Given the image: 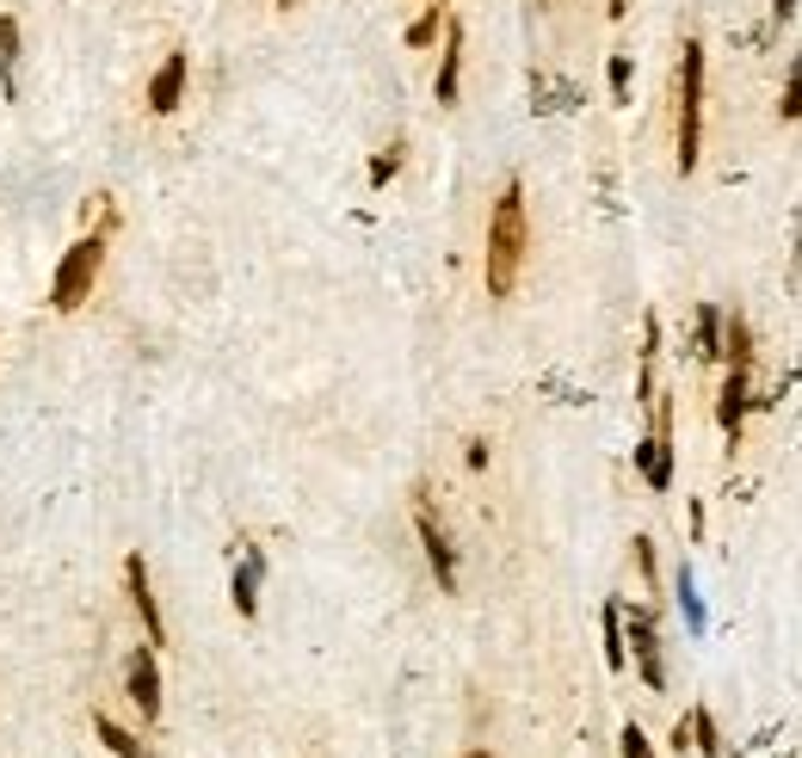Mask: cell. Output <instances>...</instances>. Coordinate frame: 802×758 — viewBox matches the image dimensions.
<instances>
[{
  "instance_id": "cell-12",
  "label": "cell",
  "mask_w": 802,
  "mask_h": 758,
  "mask_svg": "<svg viewBox=\"0 0 802 758\" xmlns=\"http://www.w3.org/2000/svg\"><path fill=\"white\" fill-rule=\"evenodd\" d=\"M19 50H26V38H19V19L0 13V93L19 99Z\"/></svg>"
},
{
  "instance_id": "cell-5",
  "label": "cell",
  "mask_w": 802,
  "mask_h": 758,
  "mask_svg": "<svg viewBox=\"0 0 802 758\" xmlns=\"http://www.w3.org/2000/svg\"><path fill=\"white\" fill-rule=\"evenodd\" d=\"M624 648L636 653V672L648 691H667V660H661V629H655V611L648 604H636V611H624Z\"/></svg>"
},
{
  "instance_id": "cell-13",
  "label": "cell",
  "mask_w": 802,
  "mask_h": 758,
  "mask_svg": "<svg viewBox=\"0 0 802 758\" xmlns=\"http://www.w3.org/2000/svg\"><path fill=\"white\" fill-rule=\"evenodd\" d=\"M722 364H747V371H753V327H747L741 308L722 315Z\"/></svg>"
},
{
  "instance_id": "cell-4",
  "label": "cell",
  "mask_w": 802,
  "mask_h": 758,
  "mask_svg": "<svg viewBox=\"0 0 802 758\" xmlns=\"http://www.w3.org/2000/svg\"><path fill=\"white\" fill-rule=\"evenodd\" d=\"M414 531H420V549H427V568L439 580V592H457V543L444 531L439 505H432V488H414Z\"/></svg>"
},
{
  "instance_id": "cell-27",
  "label": "cell",
  "mask_w": 802,
  "mask_h": 758,
  "mask_svg": "<svg viewBox=\"0 0 802 758\" xmlns=\"http://www.w3.org/2000/svg\"><path fill=\"white\" fill-rule=\"evenodd\" d=\"M667 746H673V752H692V721H679V728H673V740H667Z\"/></svg>"
},
{
  "instance_id": "cell-20",
  "label": "cell",
  "mask_w": 802,
  "mask_h": 758,
  "mask_svg": "<svg viewBox=\"0 0 802 758\" xmlns=\"http://www.w3.org/2000/svg\"><path fill=\"white\" fill-rule=\"evenodd\" d=\"M777 118H784V124L802 118V50H796V62H790V75H784V99H777Z\"/></svg>"
},
{
  "instance_id": "cell-1",
  "label": "cell",
  "mask_w": 802,
  "mask_h": 758,
  "mask_svg": "<svg viewBox=\"0 0 802 758\" xmlns=\"http://www.w3.org/2000/svg\"><path fill=\"white\" fill-rule=\"evenodd\" d=\"M525 247H531V223H525V186L507 179L495 198V216H488V259H481V278H488V296H512L525 272Z\"/></svg>"
},
{
  "instance_id": "cell-29",
  "label": "cell",
  "mask_w": 802,
  "mask_h": 758,
  "mask_svg": "<svg viewBox=\"0 0 802 758\" xmlns=\"http://www.w3.org/2000/svg\"><path fill=\"white\" fill-rule=\"evenodd\" d=\"M278 7H284V13H291V7H296V0H278Z\"/></svg>"
},
{
  "instance_id": "cell-8",
  "label": "cell",
  "mask_w": 802,
  "mask_h": 758,
  "mask_svg": "<svg viewBox=\"0 0 802 758\" xmlns=\"http://www.w3.org/2000/svg\"><path fill=\"white\" fill-rule=\"evenodd\" d=\"M124 685H130V703L143 721H160V666H155V648H130L124 653Z\"/></svg>"
},
{
  "instance_id": "cell-21",
  "label": "cell",
  "mask_w": 802,
  "mask_h": 758,
  "mask_svg": "<svg viewBox=\"0 0 802 758\" xmlns=\"http://www.w3.org/2000/svg\"><path fill=\"white\" fill-rule=\"evenodd\" d=\"M636 568H642V580H648V592H661V561H655L648 536H636Z\"/></svg>"
},
{
  "instance_id": "cell-24",
  "label": "cell",
  "mask_w": 802,
  "mask_h": 758,
  "mask_svg": "<svg viewBox=\"0 0 802 758\" xmlns=\"http://www.w3.org/2000/svg\"><path fill=\"white\" fill-rule=\"evenodd\" d=\"M605 75H612V93L629 99V56H612V68H605Z\"/></svg>"
},
{
  "instance_id": "cell-23",
  "label": "cell",
  "mask_w": 802,
  "mask_h": 758,
  "mask_svg": "<svg viewBox=\"0 0 802 758\" xmlns=\"http://www.w3.org/2000/svg\"><path fill=\"white\" fill-rule=\"evenodd\" d=\"M624 758H655V746H648V734H642L636 721L624 728Z\"/></svg>"
},
{
  "instance_id": "cell-14",
  "label": "cell",
  "mask_w": 802,
  "mask_h": 758,
  "mask_svg": "<svg viewBox=\"0 0 802 758\" xmlns=\"http://www.w3.org/2000/svg\"><path fill=\"white\" fill-rule=\"evenodd\" d=\"M94 734L106 740V752H111V758H155V752H148V746L130 734V728H118V721H111L106 709H94Z\"/></svg>"
},
{
  "instance_id": "cell-6",
  "label": "cell",
  "mask_w": 802,
  "mask_h": 758,
  "mask_svg": "<svg viewBox=\"0 0 802 758\" xmlns=\"http://www.w3.org/2000/svg\"><path fill=\"white\" fill-rule=\"evenodd\" d=\"M747 407H753V371L747 364H728V376H722V388H716V426H722V439H728V451L741 444Z\"/></svg>"
},
{
  "instance_id": "cell-9",
  "label": "cell",
  "mask_w": 802,
  "mask_h": 758,
  "mask_svg": "<svg viewBox=\"0 0 802 758\" xmlns=\"http://www.w3.org/2000/svg\"><path fill=\"white\" fill-rule=\"evenodd\" d=\"M186 75H192V56L167 50V62H160L155 80H148V111H155V118H174L179 111V99H186Z\"/></svg>"
},
{
  "instance_id": "cell-15",
  "label": "cell",
  "mask_w": 802,
  "mask_h": 758,
  "mask_svg": "<svg viewBox=\"0 0 802 758\" xmlns=\"http://www.w3.org/2000/svg\"><path fill=\"white\" fill-rule=\"evenodd\" d=\"M692 352L704 364L722 358V308L716 303H697V333H692Z\"/></svg>"
},
{
  "instance_id": "cell-10",
  "label": "cell",
  "mask_w": 802,
  "mask_h": 758,
  "mask_svg": "<svg viewBox=\"0 0 802 758\" xmlns=\"http://www.w3.org/2000/svg\"><path fill=\"white\" fill-rule=\"evenodd\" d=\"M260 580H266V549L254 543L247 555H241L235 580H228V599H235L241 617H260Z\"/></svg>"
},
{
  "instance_id": "cell-25",
  "label": "cell",
  "mask_w": 802,
  "mask_h": 758,
  "mask_svg": "<svg viewBox=\"0 0 802 758\" xmlns=\"http://www.w3.org/2000/svg\"><path fill=\"white\" fill-rule=\"evenodd\" d=\"M488 439H469V451H463V463H469V475H481V469H488Z\"/></svg>"
},
{
  "instance_id": "cell-22",
  "label": "cell",
  "mask_w": 802,
  "mask_h": 758,
  "mask_svg": "<svg viewBox=\"0 0 802 758\" xmlns=\"http://www.w3.org/2000/svg\"><path fill=\"white\" fill-rule=\"evenodd\" d=\"M679 604H685V623L704 629V604H697V585H692V573H685V568H679Z\"/></svg>"
},
{
  "instance_id": "cell-11",
  "label": "cell",
  "mask_w": 802,
  "mask_h": 758,
  "mask_svg": "<svg viewBox=\"0 0 802 758\" xmlns=\"http://www.w3.org/2000/svg\"><path fill=\"white\" fill-rule=\"evenodd\" d=\"M457 87H463V26L444 19V56H439V80H432L439 106H457Z\"/></svg>"
},
{
  "instance_id": "cell-19",
  "label": "cell",
  "mask_w": 802,
  "mask_h": 758,
  "mask_svg": "<svg viewBox=\"0 0 802 758\" xmlns=\"http://www.w3.org/2000/svg\"><path fill=\"white\" fill-rule=\"evenodd\" d=\"M444 31V0H427V13L414 19V26H408V50H427L432 38H439Z\"/></svg>"
},
{
  "instance_id": "cell-2",
  "label": "cell",
  "mask_w": 802,
  "mask_h": 758,
  "mask_svg": "<svg viewBox=\"0 0 802 758\" xmlns=\"http://www.w3.org/2000/svg\"><path fill=\"white\" fill-rule=\"evenodd\" d=\"M106 235L111 228H94V235H80L75 247L62 253V266H56V278H50V308L56 315H75V308L94 296V278H99V266H106Z\"/></svg>"
},
{
  "instance_id": "cell-3",
  "label": "cell",
  "mask_w": 802,
  "mask_h": 758,
  "mask_svg": "<svg viewBox=\"0 0 802 758\" xmlns=\"http://www.w3.org/2000/svg\"><path fill=\"white\" fill-rule=\"evenodd\" d=\"M704 155V43L685 38L679 56V174H697Z\"/></svg>"
},
{
  "instance_id": "cell-17",
  "label": "cell",
  "mask_w": 802,
  "mask_h": 758,
  "mask_svg": "<svg viewBox=\"0 0 802 758\" xmlns=\"http://www.w3.org/2000/svg\"><path fill=\"white\" fill-rule=\"evenodd\" d=\"M685 721H692V746H697V752H704V758H728V746H722V728H716V716H710V703H697Z\"/></svg>"
},
{
  "instance_id": "cell-16",
  "label": "cell",
  "mask_w": 802,
  "mask_h": 758,
  "mask_svg": "<svg viewBox=\"0 0 802 758\" xmlns=\"http://www.w3.org/2000/svg\"><path fill=\"white\" fill-rule=\"evenodd\" d=\"M599 623H605V666H612V672H624L629 666V648H624V604H605L599 611Z\"/></svg>"
},
{
  "instance_id": "cell-26",
  "label": "cell",
  "mask_w": 802,
  "mask_h": 758,
  "mask_svg": "<svg viewBox=\"0 0 802 758\" xmlns=\"http://www.w3.org/2000/svg\"><path fill=\"white\" fill-rule=\"evenodd\" d=\"M796 19V0H772V26H790Z\"/></svg>"
},
{
  "instance_id": "cell-7",
  "label": "cell",
  "mask_w": 802,
  "mask_h": 758,
  "mask_svg": "<svg viewBox=\"0 0 802 758\" xmlns=\"http://www.w3.org/2000/svg\"><path fill=\"white\" fill-rule=\"evenodd\" d=\"M124 592H130V611L143 617L148 648H167V617H160V604H155V585H148V561L143 555H124Z\"/></svg>"
},
{
  "instance_id": "cell-28",
  "label": "cell",
  "mask_w": 802,
  "mask_h": 758,
  "mask_svg": "<svg viewBox=\"0 0 802 758\" xmlns=\"http://www.w3.org/2000/svg\"><path fill=\"white\" fill-rule=\"evenodd\" d=\"M463 758H495V752H488V746H469V752Z\"/></svg>"
},
{
  "instance_id": "cell-18",
  "label": "cell",
  "mask_w": 802,
  "mask_h": 758,
  "mask_svg": "<svg viewBox=\"0 0 802 758\" xmlns=\"http://www.w3.org/2000/svg\"><path fill=\"white\" fill-rule=\"evenodd\" d=\"M401 160H408V142H389V148H376V155H371V174H364V179H371V191H383L389 179L401 174Z\"/></svg>"
}]
</instances>
